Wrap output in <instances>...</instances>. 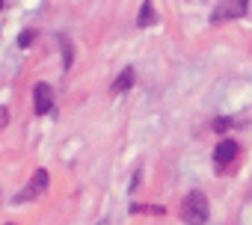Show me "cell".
I'll return each mask as SVG.
<instances>
[{
    "mask_svg": "<svg viewBox=\"0 0 252 225\" xmlns=\"http://www.w3.org/2000/svg\"><path fill=\"white\" fill-rule=\"evenodd\" d=\"M208 213H211L208 196L199 193V190H190L184 196V201H181V219H184V225H205Z\"/></svg>",
    "mask_w": 252,
    "mask_h": 225,
    "instance_id": "obj_1",
    "label": "cell"
},
{
    "mask_svg": "<svg viewBox=\"0 0 252 225\" xmlns=\"http://www.w3.org/2000/svg\"><path fill=\"white\" fill-rule=\"evenodd\" d=\"M48 184H51V175H48V169H36V172H33V178L27 181V187H24V190H18L12 201H15V204L36 201V198H42V193L48 190Z\"/></svg>",
    "mask_w": 252,
    "mask_h": 225,
    "instance_id": "obj_2",
    "label": "cell"
},
{
    "mask_svg": "<svg viewBox=\"0 0 252 225\" xmlns=\"http://www.w3.org/2000/svg\"><path fill=\"white\" fill-rule=\"evenodd\" d=\"M249 12V0H220L211 21L220 24V21H231V18H243Z\"/></svg>",
    "mask_w": 252,
    "mask_h": 225,
    "instance_id": "obj_3",
    "label": "cell"
},
{
    "mask_svg": "<svg viewBox=\"0 0 252 225\" xmlns=\"http://www.w3.org/2000/svg\"><path fill=\"white\" fill-rule=\"evenodd\" d=\"M33 107H36V116L54 112V89L48 83H36L33 86Z\"/></svg>",
    "mask_w": 252,
    "mask_h": 225,
    "instance_id": "obj_4",
    "label": "cell"
},
{
    "mask_svg": "<svg viewBox=\"0 0 252 225\" xmlns=\"http://www.w3.org/2000/svg\"><path fill=\"white\" fill-rule=\"evenodd\" d=\"M237 142L234 140H222L217 148H214V163H217V169H228L234 160H237Z\"/></svg>",
    "mask_w": 252,
    "mask_h": 225,
    "instance_id": "obj_5",
    "label": "cell"
},
{
    "mask_svg": "<svg viewBox=\"0 0 252 225\" xmlns=\"http://www.w3.org/2000/svg\"><path fill=\"white\" fill-rule=\"evenodd\" d=\"M134 77H137V71H134L131 65H128V68H122V71H119V77H116V80H113V86H110V89H113V95L128 92V89L134 86Z\"/></svg>",
    "mask_w": 252,
    "mask_h": 225,
    "instance_id": "obj_6",
    "label": "cell"
},
{
    "mask_svg": "<svg viewBox=\"0 0 252 225\" xmlns=\"http://www.w3.org/2000/svg\"><path fill=\"white\" fill-rule=\"evenodd\" d=\"M137 24H140V27H152V24H155V6H152V0H143V9H140Z\"/></svg>",
    "mask_w": 252,
    "mask_h": 225,
    "instance_id": "obj_7",
    "label": "cell"
},
{
    "mask_svg": "<svg viewBox=\"0 0 252 225\" xmlns=\"http://www.w3.org/2000/svg\"><path fill=\"white\" fill-rule=\"evenodd\" d=\"M131 213H158V216H163V207H160V204H152V207H146V204H131Z\"/></svg>",
    "mask_w": 252,
    "mask_h": 225,
    "instance_id": "obj_8",
    "label": "cell"
},
{
    "mask_svg": "<svg viewBox=\"0 0 252 225\" xmlns=\"http://www.w3.org/2000/svg\"><path fill=\"white\" fill-rule=\"evenodd\" d=\"M60 45H63V54H65V68H71V45H68V39L63 36Z\"/></svg>",
    "mask_w": 252,
    "mask_h": 225,
    "instance_id": "obj_9",
    "label": "cell"
},
{
    "mask_svg": "<svg viewBox=\"0 0 252 225\" xmlns=\"http://www.w3.org/2000/svg\"><path fill=\"white\" fill-rule=\"evenodd\" d=\"M228 128H234V119H217V122H214V131H220V134L228 131Z\"/></svg>",
    "mask_w": 252,
    "mask_h": 225,
    "instance_id": "obj_10",
    "label": "cell"
},
{
    "mask_svg": "<svg viewBox=\"0 0 252 225\" xmlns=\"http://www.w3.org/2000/svg\"><path fill=\"white\" fill-rule=\"evenodd\" d=\"M33 36H36L33 30H24V33H21V39H18V45H21V48H30V45H33Z\"/></svg>",
    "mask_w": 252,
    "mask_h": 225,
    "instance_id": "obj_11",
    "label": "cell"
},
{
    "mask_svg": "<svg viewBox=\"0 0 252 225\" xmlns=\"http://www.w3.org/2000/svg\"><path fill=\"white\" fill-rule=\"evenodd\" d=\"M3 125H6V110L0 107V128H3Z\"/></svg>",
    "mask_w": 252,
    "mask_h": 225,
    "instance_id": "obj_12",
    "label": "cell"
},
{
    "mask_svg": "<svg viewBox=\"0 0 252 225\" xmlns=\"http://www.w3.org/2000/svg\"><path fill=\"white\" fill-rule=\"evenodd\" d=\"M0 9H3V0H0Z\"/></svg>",
    "mask_w": 252,
    "mask_h": 225,
    "instance_id": "obj_13",
    "label": "cell"
}]
</instances>
